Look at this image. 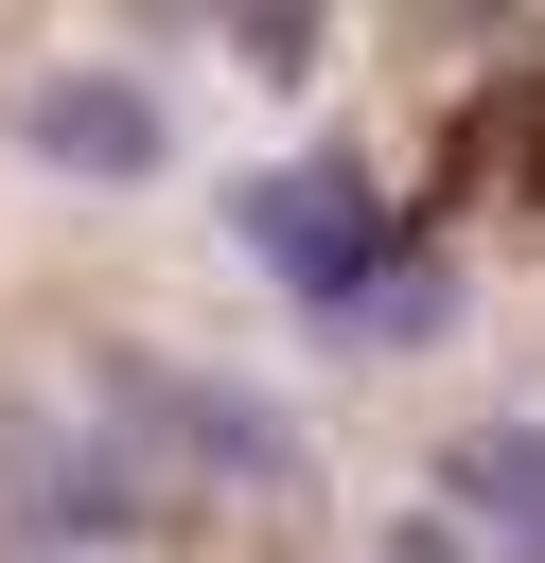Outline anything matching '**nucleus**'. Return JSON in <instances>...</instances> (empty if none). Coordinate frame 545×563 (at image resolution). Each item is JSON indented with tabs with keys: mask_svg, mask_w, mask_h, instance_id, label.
<instances>
[{
	"mask_svg": "<svg viewBox=\"0 0 545 563\" xmlns=\"http://www.w3.org/2000/svg\"><path fill=\"white\" fill-rule=\"evenodd\" d=\"M334 334H369V352H422V334H457V264H440V246H404V264H387V282H369Z\"/></svg>",
	"mask_w": 545,
	"mask_h": 563,
	"instance_id": "obj_6",
	"label": "nucleus"
},
{
	"mask_svg": "<svg viewBox=\"0 0 545 563\" xmlns=\"http://www.w3.org/2000/svg\"><path fill=\"white\" fill-rule=\"evenodd\" d=\"M105 387H123V405H158V440H176L193 475H246V493H281V475H299V422H281L264 387H211V369H158V352H105Z\"/></svg>",
	"mask_w": 545,
	"mask_h": 563,
	"instance_id": "obj_3",
	"label": "nucleus"
},
{
	"mask_svg": "<svg viewBox=\"0 0 545 563\" xmlns=\"http://www.w3.org/2000/svg\"><path fill=\"white\" fill-rule=\"evenodd\" d=\"M0 475H18V510H35V545H141L158 528V475L88 422H53V405H0Z\"/></svg>",
	"mask_w": 545,
	"mask_h": 563,
	"instance_id": "obj_2",
	"label": "nucleus"
},
{
	"mask_svg": "<svg viewBox=\"0 0 545 563\" xmlns=\"http://www.w3.org/2000/svg\"><path fill=\"white\" fill-rule=\"evenodd\" d=\"M457 510H475V528H510V563H545V422L457 440Z\"/></svg>",
	"mask_w": 545,
	"mask_h": 563,
	"instance_id": "obj_5",
	"label": "nucleus"
},
{
	"mask_svg": "<svg viewBox=\"0 0 545 563\" xmlns=\"http://www.w3.org/2000/svg\"><path fill=\"white\" fill-rule=\"evenodd\" d=\"M18 141H35L53 176H105V194H141V176L176 158V123H158V88H141V70H53V88L18 106Z\"/></svg>",
	"mask_w": 545,
	"mask_h": 563,
	"instance_id": "obj_4",
	"label": "nucleus"
},
{
	"mask_svg": "<svg viewBox=\"0 0 545 563\" xmlns=\"http://www.w3.org/2000/svg\"><path fill=\"white\" fill-rule=\"evenodd\" d=\"M229 229H246V264H264L299 317H352V299L404 264V211L369 194V158H264V176L229 194Z\"/></svg>",
	"mask_w": 545,
	"mask_h": 563,
	"instance_id": "obj_1",
	"label": "nucleus"
}]
</instances>
